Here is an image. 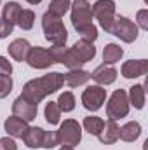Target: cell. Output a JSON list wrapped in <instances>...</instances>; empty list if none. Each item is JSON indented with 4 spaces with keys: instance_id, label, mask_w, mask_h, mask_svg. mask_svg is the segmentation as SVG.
I'll use <instances>...</instances> for the list:
<instances>
[{
    "instance_id": "11",
    "label": "cell",
    "mask_w": 148,
    "mask_h": 150,
    "mask_svg": "<svg viewBox=\"0 0 148 150\" xmlns=\"http://www.w3.org/2000/svg\"><path fill=\"white\" fill-rule=\"evenodd\" d=\"M117 68L113 65H99L98 68H94V72L91 74V79L98 84V86H110L117 80Z\"/></svg>"
},
{
    "instance_id": "21",
    "label": "cell",
    "mask_w": 148,
    "mask_h": 150,
    "mask_svg": "<svg viewBox=\"0 0 148 150\" xmlns=\"http://www.w3.org/2000/svg\"><path fill=\"white\" fill-rule=\"evenodd\" d=\"M42 140H44V129L42 127H30L26 129V133L23 134V142L28 149H40L42 147Z\"/></svg>"
},
{
    "instance_id": "35",
    "label": "cell",
    "mask_w": 148,
    "mask_h": 150,
    "mask_svg": "<svg viewBox=\"0 0 148 150\" xmlns=\"http://www.w3.org/2000/svg\"><path fill=\"white\" fill-rule=\"evenodd\" d=\"M26 2H28V4H33V5H37V4L42 2V0H26Z\"/></svg>"
},
{
    "instance_id": "8",
    "label": "cell",
    "mask_w": 148,
    "mask_h": 150,
    "mask_svg": "<svg viewBox=\"0 0 148 150\" xmlns=\"http://www.w3.org/2000/svg\"><path fill=\"white\" fill-rule=\"evenodd\" d=\"M72 11V25L73 28H80L84 25L92 23V5L87 0H75L70 5Z\"/></svg>"
},
{
    "instance_id": "1",
    "label": "cell",
    "mask_w": 148,
    "mask_h": 150,
    "mask_svg": "<svg viewBox=\"0 0 148 150\" xmlns=\"http://www.w3.org/2000/svg\"><path fill=\"white\" fill-rule=\"evenodd\" d=\"M65 86L63 80V74L59 72H51V74L38 77V79H32L23 86V93L21 96L32 103L38 105L44 98H47L49 94L56 93L58 89H61Z\"/></svg>"
},
{
    "instance_id": "14",
    "label": "cell",
    "mask_w": 148,
    "mask_h": 150,
    "mask_svg": "<svg viewBox=\"0 0 148 150\" xmlns=\"http://www.w3.org/2000/svg\"><path fill=\"white\" fill-rule=\"evenodd\" d=\"M30 49H32V45H30V42H28L26 38H16V40H12V42L9 44V47H7L9 56H11L14 61H19V63L26 61Z\"/></svg>"
},
{
    "instance_id": "34",
    "label": "cell",
    "mask_w": 148,
    "mask_h": 150,
    "mask_svg": "<svg viewBox=\"0 0 148 150\" xmlns=\"http://www.w3.org/2000/svg\"><path fill=\"white\" fill-rule=\"evenodd\" d=\"M0 74L2 75H11L12 74V65L5 56H0Z\"/></svg>"
},
{
    "instance_id": "24",
    "label": "cell",
    "mask_w": 148,
    "mask_h": 150,
    "mask_svg": "<svg viewBox=\"0 0 148 150\" xmlns=\"http://www.w3.org/2000/svg\"><path fill=\"white\" fill-rule=\"evenodd\" d=\"M44 115H45V120H47L51 126L59 124V120H61V110H59L58 103H56V101H49V103L45 105Z\"/></svg>"
},
{
    "instance_id": "19",
    "label": "cell",
    "mask_w": 148,
    "mask_h": 150,
    "mask_svg": "<svg viewBox=\"0 0 148 150\" xmlns=\"http://www.w3.org/2000/svg\"><path fill=\"white\" fill-rule=\"evenodd\" d=\"M140 136H141V124L136 122V120H131V122L124 124V126L118 129V140H122V142L132 143V142H136Z\"/></svg>"
},
{
    "instance_id": "7",
    "label": "cell",
    "mask_w": 148,
    "mask_h": 150,
    "mask_svg": "<svg viewBox=\"0 0 148 150\" xmlns=\"http://www.w3.org/2000/svg\"><path fill=\"white\" fill-rule=\"evenodd\" d=\"M82 107L89 112H98L103 103L106 101V89H103V86H89L87 89H84L82 93Z\"/></svg>"
},
{
    "instance_id": "22",
    "label": "cell",
    "mask_w": 148,
    "mask_h": 150,
    "mask_svg": "<svg viewBox=\"0 0 148 150\" xmlns=\"http://www.w3.org/2000/svg\"><path fill=\"white\" fill-rule=\"evenodd\" d=\"M122 56H124V49L117 44H106L103 49V61L106 65H115L117 61H120Z\"/></svg>"
},
{
    "instance_id": "9",
    "label": "cell",
    "mask_w": 148,
    "mask_h": 150,
    "mask_svg": "<svg viewBox=\"0 0 148 150\" xmlns=\"http://www.w3.org/2000/svg\"><path fill=\"white\" fill-rule=\"evenodd\" d=\"M37 113H38V105L28 101V100H25L21 94L14 100V103H12V115L23 119L26 122H32L37 117Z\"/></svg>"
},
{
    "instance_id": "31",
    "label": "cell",
    "mask_w": 148,
    "mask_h": 150,
    "mask_svg": "<svg viewBox=\"0 0 148 150\" xmlns=\"http://www.w3.org/2000/svg\"><path fill=\"white\" fill-rule=\"evenodd\" d=\"M58 143V133L56 131H44V140H42V149H54Z\"/></svg>"
},
{
    "instance_id": "23",
    "label": "cell",
    "mask_w": 148,
    "mask_h": 150,
    "mask_svg": "<svg viewBox=\"0 0 148 150\" xmlns=\"http://www.w3.org/2000/svg\"><path fill=\"white\" fill-rule=\"evenodd\" d=\"M82 126H84V129H85L89 134H92V136H98V134L101 133L103 126H105V120H103L101 117L89 115V117H85V119H84Z\"/></svg>"
},
{
    "instance_id": "30",
    "label": "cell",
    "mask_w": 148,
    "mask_h": 150,
    "mask_svg": "<svg viewBox=\"0 0 148 150\" xmlns=\"http://www.w3.org/2000/svg\"><path fill=\"white\" fill-rule=\"evenodd\" d=\"M12 91V79L11 75H2L0 74V100L7 98Z\"/></svg>"
},
{
    "instance_id": "10",
    "label": "cell",
    "mask_w": 148,
    "mask_h": 150,
    "mask_svg": "<svg viewBox=\"0 0 148 150\" xmlns=\"http://www.w3.org/2000/svg\"><path fill=\"white\" fill-rule=\"evenodd\" d=\"M26 63H28L30 68H35V70H45V68H49L51 65H54L52 59H51L49 51L44 49V47H40V45L30 49L28 58H26Z\"/></svg>"
},
{
    "instance_id": "33",
    "label": "cell",
    "mask_w": 148,
    "mask_h": 150,
    "mask_svg": "<svg viewBox=\"0 0 148 150\" xmlns=\"http://www.w3.org/2000/svg\"><path fill=\"white\" fill-rule=\"evenodd\" d=\"M0 150H18V145H16L14 138H11V136L0 138Z\"/></svg>"
},
{
    "instance_id": "16",
    "label": "cell",
    "mask_w": 148,
    "mask_h": 150,
    "mask_svg": "<svg viewBox=\"0 0 148 150\" xmlns=\"http://www.w3.org/2000/svg\"><path fill=\"white\" fill-rule=\"evenodd\" d=\"M118 129H120V127H118L117 120L108 119V120L105 122V126H103L101 133L98 134L99 142H101L103 145H113L115 142H118Z\"/></svg>"
},
{
    "instance_id": "13",
    "label": "cell",
    "mask_w": 148,
    "mask_h": 150,
    "mask_svg": "<svg viewBox=\"0 0 148 150\" xmlns=\"http://www.w3.org/2000/svg\"><path fill=\"white\" fill-rule=\"evenodd\" d=\"M70 49H72V52L77 56V59H78L82 65H84V63H89V61L94 59V56H96V47H94V44H92V42H85V40H82V38L77 40Z\"/></svg>"
},
{
    "instance_id": "18",
    "label": "cell",
    "mask_w": 148,
    "mask_h": 150,
    "mask_svg": "<svg viewBox=\"0 0 148 150\" xmlns=\"http://www.w3.org/2000/svg\"><path fill=\"white\" fill-rule=\"evenodd\" d=\"M63 80L68 87H78V86H84L91 80V72L82 70V68H75V70H70L68 74H63Z\"/></svg>"
},
{
    "instance_id": "2",
    "label": "cell",
    "mask_w": 148,
    "mask_h": 150,
    "mask_svg": "<svg viewBox=\"0 0 148 150\" xmlns=\"http://www.w3.org/2000/svg\"><path fill=\"white\" fill-rule=\"evenodd\" d=\"M42 30H44L45 40L51 42L52 45H65L68 40V32H66L61 18L51 14L49 11L42 16Z\"/></svg>"
},
{
    "instance_id": "3",
    "label": "cell",
    "mask_w": 148,
    "mask_h": 150,
    "mask_svg": "<svg viewBox=\"0 0 148 150\" xmlns=\"http://www.w3.org/2000/svg\"><path fill=\"white\" fill-rule=\"evenodd\" d=\"M129 100H127V93L124 89H117L111 93L106 103V117L111 120H118L122 117H125L129 113Z\"/></svg>"
},
{
    "instance_id": "29",
    "label": "cell",
    "mask_w": 148,
    "mask_h": 150,
    "mask_svg": "<svg viewBox=\"0 0 148 150\" xmlns=\"http://www.w3.org/2000/svg\"><path fill=\"white\" fill-rule=\"evenodd\" d=\"M47 51L51 54L52 63H61L63 65V59H65V54H66V45H52Z\"/></svg>"
},
{
    "instance_id": "6",
    "label": "cell",
    "mask_w": 148,
    "mask_h": 150,
    "mask_svg": "<svg viewBox=\"0 0 148 150\" xmlns=\"http://www.w3.org/2000/svg\"><path fill=\"white\" fill-rule=\"evenodd\" d=\"M110 33L118 37L125 44H131V42H134L138 38V26H136L134 21H131L125 16H115V21H113Z\"/></svg>"
},
{
    "instance_id": "20",
    "label": "cell",
    "mask_w": 148,
    "mask_h": 150,
    "mask_svg": "<svg viewBox=\"0 0 148 150\" xmlns=\"http://www.w3.org/2000/svg\"><path fill=\"white\" fill-rule=\"evenodd\" d=\"M127 100H129V105H132L136 110H141V108L145 107V100H147L145 86H143V84H136V86L129 87Z\"/></svg>"
},
{
    "instance_id": "25",
    "label": "cell",
    "mask_w": 148,
    "mask_h": 150,
    "mask_svg": "<svg viewBox=\"0 0 148 150\" xmlns=\"http://www.w3.org/2000/svg\"><path fill=\"white\" fill-rule=\"evenodd\" d=\"M35 25V12L32 9H21L18 18V26L21 30H32Z\"/></svg>"
},
{
    "instance_id": "4",
    "label": "cell",
    "mask_w": 148,
    "mask_h": 150,
    "mask_svg": "<svg viewBox=\"0 0 148 150\" xmlns=\"http://www.w3.org/2000/svg\"><path fill=\"white\" fill-rule=\"evenodd\" d=\"M92 18H96L99 26L110 33L113 21H115V2L113 0H98L92 5Z\"/></svg>"
},
{
    "instance_id": "37",
    "label": "cell",
    "mask_w": 148,
    "mask_h": 150,
    "mask_svg": "<svg viewBox=\"0 0 148 150\" xmlns=\"http://www.w3.org/2000/svg\"><path fill=\"white\" fill-rule=\"evenodd\" d=\"M0 4H2V0H0Z\"/></svg>"
},
{
    "instance_id": "27",
    "label": "cell",
    "mask_w": 148,
    "mask_h": 150,
    "mask_svg": "<svg viewBox=\"0 0 148 150\" xmlns=\"http://www.w3.org/2000/svg\"><path fill=\"white\" fill-rule=\"evenodd\" d=\"M56 103H58V107H59V110H61V112H72V110L75 108V96H73V93H70V91L61 93Z\"/></svg>"
},
{
    "instance_id": "26",
    "label": "cell",
    "mask_w": 148,
    "mask_h": 150,
    "mask_svg": "<svg viewBox=\"0 0 148 150\" xmlns=\"http://www.w3.org/2000/svg\"><path fill=\"white\" fill-rule=\"evenodd\" d=\"M70 5H72V0H51L49 12L58 16V18H63L70 11Z\"/></svg>"
},
{
    "instance_id": "12",
    "label": "cell",
    "mask_w": 148,
    "mask_h": 150,
    "mask_svg": "<svg viewBox=\"0 0 148 150\" xmlns=\"http://www.w3.org/2000/svg\"><path fill=\"white\" fill-rule=\"evenodd\" d=\"M147 72H148L147 59H129L120 68V74L125 79H138V77H143Z\"/></svg>"
},
{
    "instance_id": "28",
    "label": "cell",
    "mask_w": 148,
    "mask_h": 150,
    "mask_svg": "<svg viewBox=\"0 0 148 150\" xmlns=\"http://www.w3.org/2000/svg\"><path fill=\"white\" fill-rule=\"evenodd\" d=\"M77 33L85 42H94L98 38V26L94 23H89V25H84V26L77 28Z\"/></svg>"
},
{
    "instance_id": "5",
    "label": "cell",
    "mask_w": 148,
    "mask_h": 150,
    "mask_svg": "<svg viewBox=\"0 0 148 150\" xmlns=\"http://www.w3.org/2000/svg\"><path fill=\"white\" fill-rule=\"evenodd\" d=\"M56 133H58V143L63 147H75L82 140V127L73 119H66Z\"/></svg>"
},
{
    "instance_id": "17",
    "label": "cell",
    "mask_w": 148,
    "mask_h": 150,
    "mask_svg": "<svg viewBox=\"0 0 148 150\" xmlns=\"http://www.w3.org/2000/svg\"><path fill=\"white\" fill-rule=\"evenodd\" d=\"M19 12H21V5L18 2H7L2 9V18L0 21L11 28H14L18 25V18H19Z\"/></svg>"
},
{
    "instance_id": "15",
    "label": "cell",
    "mask_w": 148,
    "mask_h": 150,
    "mask_svg": "<svg viewBox=\"0 0 148 150\" xmlns=\"http://www.w3.org/2000/svg\"><path fill=\"white\" fill-rule=\"evenodd\" d=\"M4 129H5V133L11 138H23V134L28 129V122L23 120V119H19V117H16V115H11V117L5 119Z\"/></svg>"
},
{
    "instance_id": "32",
    "label": "cell",
    "mask_w": 148,
    "mask_h": 150,
    "mask_svg": "<svg viewBox=\"0 0 148 150\" xmlns=\"http://www.w3.org/2000/svg\"><path fill=\"white\" fill-rule=\"evenodd\" d=\"M136 26L141 28V30H148V11L147 9L138 11V14H136Z\"/></svg>"
},
{
    "instance_id": "36",
    "label": "cell",
    "mask_w": 148,
    "mask_h": 150,
    "mask_svg": "<svg viewBox=\"0 0 148 150\" xmlns=\"http://www.w3.org/2000/svg\"><path fill=\"white\" fill-rule=\"evenodd\" d=\"M59 150H73V147H61Z\"/></svg>"
}]
</instances>
